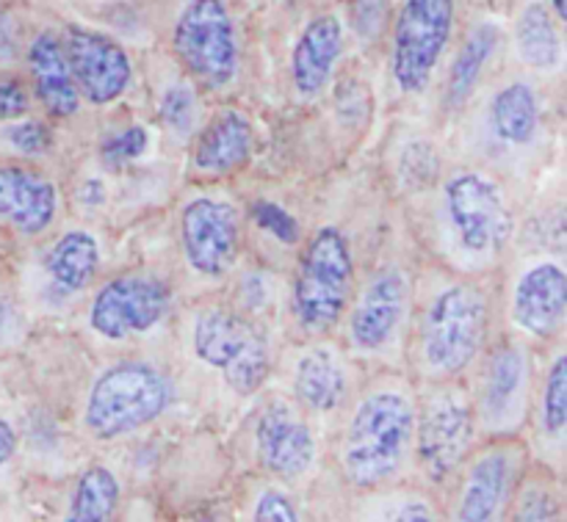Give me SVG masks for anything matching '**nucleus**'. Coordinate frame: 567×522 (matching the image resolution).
<instances>
[{
  "label": "nucleus",
  "mask_w": 567,
  "mask_h": 522,
  "mask_svg": "<svg viewBox=\"0 0 567 522\" xmlns=\"http://www.w3.org/2000/svg\"><path fill=\"white\" fill-rule=\"evenodd\" d=\"M415 271L388 260L358 280L354 296L341 321V346L352 363H377L396 368L393 357L404 363L410 313H413Z\"/></svg>",
  "instance_id": "5"
},
{
  "label": "nucleus",
  "mask_w": 567,
  "mask_h": 522,
  "mask_svg": "<svg viewBox=\"0 0 567 522\" xmlns=\"http://www.w3.org/2000/svg\"><path fill=\"white\" fill-rule=\"evenodd\" d=\"M158 119L175 138H192L199 130V92L188 81L164 88L158 100Z\"/></svg>",
  "instance_id": "31"
},
{
  "label": "nucleus",
  "mask_w": 567,
  "mask_h": 522,
  "mask_svg": "<svg viewBox=\"0 0 567 522\" xmlns=\"http://www.w3.org/2000/svg\"><path fill=\"white\" fill-rule=\"evenodd\" d=\"M415 382L404 368H380L358 385L332 440V468L349 495L413 479Z\"/></svg>",
  "instance_id": "2"
},
{
  "label": "nucleus",
  "mask_w": 567,
  "mask_h": 522,
  "mask_svg": "<svg viewBox=\"0 0 567 522\" xmlns=\"http://www.w3.org/2000/svg\"><path fill=\"white\" fill-rule=\"evenodd\" d=\"M504 522H565L563 473L532 462Z\"/></svg>",
  "instance_id": "30"
},
{
  "label": "nucleus",
  "mask_w": 567,
  "mask_h": 522,
  "mask_svg": "<svg viewBox=\"0 0 567 522\" xmlns=\"http://www.w3.org/2000/svg\"><path fill=\"white\" fill-rule=\"evenodd\" d=\"M255 147V122L241 108H221L194 133L188 169L199 180H225L247 169Z\"/></svg>",
  "instance_id": "20"
},
{
  "label": "nucleus",
  "mask_w": 567,
  "mask_h": 522,
  "mask_svg": "<svg viewBox=\"0 0 567 522\" xmlns=\"http://www.w3.org/2000/svg\"><path fill=\"white\" fill-rule=\"evenodd\" d=\"M485 127L498 147H535L543 130V103L535 83L529 77H509L498 83L487 100Z\"/></svg>",
  "instance_id": "24"
},
{
  "label": "nucleus",
  "mask_w": 567,
  "mask_h": 522,
  "mask_svg": "<svg viewBox=\"0 0 567 522\" xmlns=\"http://www.w3.org/2000/svg\"><path fill=\"white\" fill-rule=\"evenodd\" d=\"M537 368L529 343L513 332H498L465 379L482 437H526Z\"/></svg>",
  "instance_id": "10"
},
{
  "label": "nucleus",
  "mask_w": 567,
  "mask_h": 522,
  "mask_svg": "<svg viewBox=\"0 0 567 522\" xmlns=\"http://www.w3.org/2000/svg\"><path fill=\"white\" fill-rule=\"evenodd\" d=\"M150 147V133L142 125H125L120 130L109 133L100 144V160L111 169H122L131 160L142 158Z\"/></svg>",
  "instance_id": "33"
},
{
  "label": "nucleus",
  "mask_w": 567,
  "mask_h": 522,
  "mask_svg": "<svg viewBox=\"0 0 567 522\" xmlns=\"http://www.w3.org/2000/svg\"><path fill=\"white\" fill-rule=\"evenodd\" d=\"M507 319L513 335L532 348L563 343L567 324V271L559 258H532L520 263L507 291Z\"/></svg>",
  "instance_id": "15"
},
{
  "label": "nucleus",
  "mask_w": 567,
  "mask_h": 522,
  "mask_svg": "<svg viewBox=\"0 0 567 522\" xmlns=\"http://www.w3.org/2000/svg\"><path fill=\"white\" fill-rule=\"evenodd\" d=\"M199 365L219 374L238 398L258 396L275 374V346L258 321L230 304H205L194 313L188 332Z\"/></svg>",
  "instance_id": "8"
},
{
  "label": "nucleus",
  "mask_w": 567,
  "mask_h": 522,
  "mask_svg": "<svg viewBox=\"0 0 567 522\" xmlns=\"http://www.w3.org/2000/svg\"><path fill=\"white\" fill-rule=\"evenodd\" d=\"M347 522H443L441 495L415 479L352 495Z\"/></svg>",
  "instance_id": "25"
},
{
  "label": "nucleus",
  "mask_w": 567,
  "mask_h": 522,
  "mask_svg": "<svg viewBox=\"0 0 567 522\" xmlns=\"http://www.w3.org/2000/svg\"><path fill=\"white\" fill-rule=\"evenodd\" d=\"M11 315H14V310H11V304H9V302H3V299H0V335H3V332L9 330Z\"/></svg>",
  "instance_id": "40"
},
{
  "label": "nucleus",
  "mask_w": 567,
  "mask_h": 522,
  "mask_svg": "<svg viewBox=\"0 0 567 522\" xmlns=\"http://www.w3.org/2000/svg\"><path fill=\"white\" fill-rule=\"evenodd\" d=\"M61 42L81 103L105 108L125 97L133 83V59L125 44L86 25H66Z\"/></svg>",
  "instance_id": "18"
},
{
  "label": "nucleus",
  "mask_w": 567,
  "mask_h": 522,
  "mask_svg": "<svg viewBox=\"0 0 567 522\" xmlns=\"http://www.w3.org/2000/svg\"><path fill=\"white\" fill-rule=\"evenodd\" d=\"M249 522H305V518L299 514L297 501L288 495L286 487L271 481V484L260 487L258 495H255Z\"/></svg>",
  "instance_id": "34"
},
{
  "label": "nucleus",
  "mask_w": 567,
  "mask_h": 522,
  "mask_svg": "<svg viewBox=\"0 0 567 522\" xmlns=\"http://www.w3.org/2000/svg\"><path fill=\"white\" fill-rule=\"evenodd\" d=\"M20 50V25L9 11L0 9V61L14 59Z\"/></svg>",
  "instance_id": "37"
},
{
  "label": "nucleus",
  "mask_w": 567,
  "mask_h": 522,
  "mask_svg": "<svg viewBox=\"0 0 567 522\" xmlns=\"http://www.w3.org/2000/svg\"><path fill=\"white\" fill-rule=\"evenodd\" d=\"M288 398L308 418H338L360 382L354 363L336 337L299 341L288 357Z\"/></svg>",
  "instance_id": "17"
},
{
  "label": "nucleus",
  "mask_w": 567,
  "mask_h": 522,
  "mask_svg": "<svg viewBox=\"0 0 567 522\" xmlns=\"http://www.w3.org/2000/svg\"><path fill=\"white\" fill-rule=\"evenodd\" d=\"M548 9H551V14L557 17V22L563 25L567 20V0H548Z\"/></svg>",
  "instance_id": "39"
},
{
  "label": "nucleus",
  "mask_w": 567,
  "mask_h": 522,
  "mask_svg": "<svg viewBox=\"0 0 567 522\" xmlns=\"http://www.w3.org/2000/svg\"><path fill=\"white\" fill-rule=\"evenodd\" d=\"M482 440L465 382H415L413 479L441 495Z\"/></svg>",
  "instance_id": "7"
},
{
  "label": "nucleus",
  "mask_w": 567,
  "mask_h": 522,
  "mask_svg": "<svg viewBox=\"0 0 567 522\" xmlns=\"http://www.w3.org/2000/svg\"><path fill=\"white\" fill-rule=\"evenodd\" d=\"M175 401L172 376L142 357L116 359L94 376L81 409L83 435L94 442H120L158 424Z\"/></svg>",
  "instance_id": "6"
},
{
  "label": "nucleus",
  "mask_w": 567,
  "mask_h": 522,
  "mask_svg": "<svg viewBox=\"0 0 567 522\" xmlns=\"http://www.w3.org/2000/svg\"><path fill=\"white\" fill-rule=\"evenodd\" d=\"M17 448H20V435L9 420L0 418V468L17 457Z\"/></svg>",
  "instance_id": "38"
},
{
  "label": "nucleus",
  "mask_w": 567,
  "mask_h": 522,
  "mask_svg": "<svg viewBox=\"0 0 567 522\" xmlns=\"http://www.w3.org/2000/svg\"><path fill=\"white\" fill-rule=\"evenodd\" d=\"M172 55L197 92H227L241 72V42L227 0H186L172 25Z\"/></svg>",
  "instance_id": "11"
},
{
  "label": "nucleus",
  "mask_w": 567,
  "mask_h": 522,
  "mask_svg": "<svg viewBox=\"0 0 567 522\" xmlns=\"http://www.w3.org/2000/svg\"><path fill=\"white\" fill-rule=\"evenodd\" d=\"M33 94L20 75H0V125L31 116Z\"/></svg>",
  "instance_id": "36"
},
{
  "label": "nucleus",
  "mask_w": 567,
  "mask_h": 522,
  "mask_svg": "<svg viewBox=\"0 0 567 522\" xmlns=\"http://www.w3.org/2000/svg\"><path fill=\"white\" fill-rule=\"evenodd\" d=\"M100 263H103L100 241L89 230L61 232L42 260L48 282L64 296L89 291L97 280Z\"/></svg>",
  "instance_id": "27"
},
{
  "label": "nucleus",
  "mask_w": 567,
  "mask_h": 522,
  "mask_svg": "<svg viewBox=\"0 0 567 522\" xmlns=\"http://www.w3.org/2000/svg\"><path fill=\"white\" fill-rule=\"evenodd\" d=\"M515 53L526 70L540 72V75L563 70V25L540 0L526 3L515 17Z\"/></svg>",
  "instance_id": "28"
},
{
  "label": "nucleus",
  "mask_w": 567,
  "mask_h": 522,
  "mask_svg": "<svg viewBox=\"0 0 567 522\" xmlns=\"http://www.w3.org/2000/svg\"><path fill=\"white\" fill-rule=\"evenodd\" d=\"M498 44H502V28L496 22H476L465 33L463 44H460L452 64H449L446 83H443V108L449 114H457L471 103L487 66H491L493 55H496Z\"/></svg>",
  "instance_id": "26"
},
{
  "label": "nucleus",
  "mask_w": 567,
  "mask_h": 522,
  "mask_svg": "<svg viewBox=\"0 0 567 522\" xmlns=\"http://www.w3.org/2000/svg\"><path fill=\"white\" fill-rule=\"evenodd\" d=\"M529 440L482 437L457 473L441 490L443 522H504L526 470L532 468Z\"/></svg>",
  "instance_id": "9"
},
{
  "label": "nucleus",
  "mask_w": 567,
  "mask_h": 522,
  "mask_svg": "<svg viewBox=\"0 0 567 522\" xmlns=\"http://www.w3.org/2000/svg\"><path fill=\"white\" fill-rule=\"evenodd\" d=\"M343 50H347V33L341 17L332 11L310 17L291 50V88L297 100L310 103L330 88Z\"/></svg>",
  "instance_id": "22"
},
{
  "label": "nucleus",
  "mask_w": 567,
  "mask_h": 522,
  "mask_svg": "<svg viewBox=\"0 0 567 522\" xmlns=\"http://www.w3.org/2000/svg\"><path fill=\"white\" fill-rule=\"evenodd\" d=\"M255 459L275 484L293 487L308 479L319 464V437L313 418L288 396H269L258 409L252 426Z\"/></svg>",
  "instance_id": "16"
},
{
  "label": "nucleus",
  "mask_w": 567,
  "mask_h": 522,
  "mask_svg": "<svg viewBox=\"0 0 567 522\" xmlns=\"http://www.w3.org/2000/svg\"><path fill=\"white\" fill-rule=\"evenodd\" d=\"M61 210L59 182L31 164H0V225L20 238H42Z\"/></svg>",
  "instance_id": "19"
},
{
  "label": "nucleus",
  "mask_w": 567,
  "mask_h": 522,
  "mask_svg": "<svg viewBox=\"0 0 567 522\" xmlns=\"http://www.w3.org/2000/svg\"><path fill=\"white\" fill-rule=\"evenodd\" d=\"M457 25V0H402L391 28L388 75L404 97H424L435 83Z\"/></svg>",
  "instance_id": "12"
},
{
  "label": "nucleus",
  "mask_w": 567,
  "mask_h": 522,
  "mask_svg": "<svg viewBox=\"0 0 567 522\" xmlns=\"http://www.w3.org/2000/svg\"><path fill=\"white\" fill-rule=\"evenodd\" d=\"M498 276L430 263L415 274L404 370L413 382H465L498 335Z\"/></svg>",
  "instance_id": "1"
},
{
  "label": "nucleus",
  "mask_w": 567,
  "mask_h": 522,
  "mask_svg": "<svg viewBox=\"0 0 567 522\" xmlns=\"http://www.w3.org/2000/svg\"><path fill=\"white\" fill-rule=\"evenodd\" d=\"M432 252L443 269L498 276L518 236V208L507 180L487 166L463 164L432 186Z\"/></svg>",
  "instance_id": "3"
},
{
  "label": "nucleus",
  "mask_w": 567,
  "mask_h": 522,
  "mask_svg": "<svg viewBox=\"0 0 567 522\" xmlns=\"http://www.w3.org/2000/svg\"><path fill=\"white\" fill-rule=\"evenodd\" d=\"M358 288L352 238L338 225H321L302 241L293 263L288 315L299 341L336 337Z\"/></svg>",
  "instance_id": "4"
},
{
  "label": "nucleus",
  "mask_w": 567,
  "mask_h": 522,
  "mask_svg": "<svg viewBox=\"0 0 567 522\" xmlns=\"http://www.w3.org/2000/svg\"><path fill=\"white\" fill-rule=\"evenodd\" d=\"M122 484L109 464H89L78 473L61 522H111L120 509Z\"/></svg>",
  "instance_id": "29"
},
{
  "label": "nucleus",
  "mask_w": 567,
  "mask_h": 522,
  "mask_svg": "<svg viewBox=\"0 0 567 522\" xmlns=\"http://www.w3.org/2000/svg\"><path fill=\"white\" fill-rule=\"evenodd\" d=\"M186 269L199 280H225L244 249V210L221 194H192L177 216Z\"/></svg>",
  "instance_id": "14"
},
{
  "label": "nucleus",
  "mask_w": 567,
  "mask_h": 522,
  "mask_svg": "<svg viewBox=\"0 0 567 522\" xmlns=\"http://www.w3.org/2000/svg\"><path fill=\"white\" fill-rule=\"evenodd\" d=\"M567 431V354L565 346L551 348L543 368H537L535 396H532L529 440L535 462L548 464L551 470L563 473V451Z\"/></svg>",
  "instance_id": "21"
},
{
  "label": "nucleus",
  "mask_w": 567,
  "mask_h": 522,
  "mask_svg": "<svg viewBox=\"0 0 567 522\" xmlns=\"http://www.w3.org/2000/svg\"><path fill=\"white\" fill-rule=\"evenodd\" d=\"M0 142L22 158H44V155L53 153L55 133L48 122L22 116V119L0 127Z\"/></svg>",
  "instance_id": "32"
},
{
  "label": "nucleus",
  "mask_w": 567,
  "mask_h": 522,
  "mask_svg": "<svg viewBox=\"0 0 567 522\" xmlns=\"http://www.w3.org/2000/svg\"><path fill=\"white\" fill-rule=\"evenodd\" d=\"M28 64V88L33 100L42 105L50 119H75L81 114V94H78L75 81H72L70 61H66L61 33L53 28H42L33 33L25 50Z\"/></svg>",
  "instance_id": "23"
},
{
  "label": "nucleus",
  "mask_w": 567,
  "mask_h": 522,
  "mask_svg": "<svg viewBox=\"0 0 567 522\" xmlns=\"http://www.w3.org/2000/svg\"><path fill=\"white\" fill-rule=\"evenodd\" d=\"M252 221L264 232H269L275 241L282 243H299L302 241V230H299L297 219H293L288 210H282L280 205L269 202V199H260L252 205Z\"/></svg>",
  "instance_id": "35"
},
{
  "label": "nucleus",
  "mask_w": 567,
  "mask_h": 522,
  "mask_svg": "<svg viewBox=\"0 0 567 522\" xmlns=\"http://www.w3.org/2000/svg\"><path fill=\"white\" fill-rule=\"evenodd\" d=\"M175 307V288L155 271L109 276L89 302V330L109 343H125L164 324Z\"/></svg>",
  "instance_id": "13"
}]
</instances>
